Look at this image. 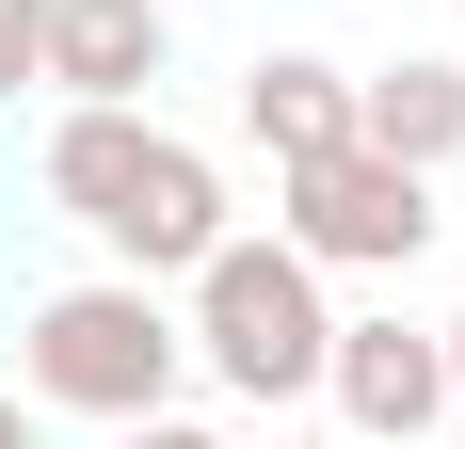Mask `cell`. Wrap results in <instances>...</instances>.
<instances>
[{
  "instance_id": "4",
  "label": "cell",
  "mask_w": 465,
  "mask_h": 449,
  "mask_svg": "<svg viewBox=\"0 0 465 449\" xmlns=\"http://www.w3.org/2000/svg\"><path fill=\"white\" fill-rule=\"evenodd\" d=\"M289 224L273 241H305L322 273H418L433 257V177H401L385 145H322V161H273Z\"/></svg>"
},
{
  "instance_id": "3",
  "label": "cell",
  "mask_w": 465,
  "mask_h": 449,
  "mask_svg": "<svg viewBox=\"0 0 465 449\" xmlns=\"http://www.w3.org/2000/svg\"><path fill=\"white\" fill-rule=\"evenodd\" d=\"M193 385V337H177V305L144 289V273H81V289H48L33 321H16V402H48V417H161Z\"/></svg>"
},
{
  "instance_id": "10",
  "label": "cell",
  "mask_w": 465,
  "mask_h": 449,
  "mask_svg": "<svg viewBox=\"0 0 465 449\" xmlns=\"http://www.w3.org/2000/svg\"><path fill=\"white\" fill-rule=\"evenodd\" d=\"M113 449H225V434H209V417H177V402H161V417H113Z\"/></svg>"
},
{
  "instance_id": "13",
  "label": "cell",
  "mask_w": 465,
  "mask_h": 449,
  "mask_svg": "<svg viewBox=\"0 0 465 449\" xmlns=\"http://www.w3.org/2000/svg\"><path fill=\"white\" fill-rule=\"evenodd\" d=\"M273 449H322V434H273Z\"/></svg>"
},
{
  "instance_id": "9",
  "label": "cell",
  "mask_w": 465,
  "mask_h": 449,
  "mask_svg": "<svg viewBox=\"0 0 465 449\" xmlns=\"http://www.w3.org/2000/svg\"><path fill=\"white\" fill-rule=\"evenodd\" d=\"M33 33H48V0H0V96H33Z\"/></svg>"
},
{
  "instance_id": "12",
  "label": "cell",
  "mask_w": 465,
  "mask_h": 449,
  "mask_svg": "<svg viewBox=\"0 0 465 449\" xmlns=\"http://www.w3.org/2000/svg\"><path fill=\"white\" fill-rule=\"evenodd\" d=\"M433 354H450V402H465V321H433Z\"/></svg>"
},
{
  "instance_id": "5",
  "label": "cell",
  "mask_w": 465,
  "mask_h": 449,
  "mask_svg": "<svg viewBox=\"0 0 465 449\" xmlns=\"http://www.w3.org/2000/svg\"><path fill=\"white\" fill-rule=\"evenodd\" d=\"M322 402L353 417L370 449H418L433 417H450V354H433L418 321H337L322 337Z\"/></svg>"
},
{
  "instance_id": "8",
  "label": "cell",
  "mask_w": 465,
  "mask_h": 449,
  "mask_svg": "<svg viewBox=\"0 0 465 449\" xmlns=\"http://www.w3.org/2000/svg\"><path fill=\"white\" fill-rule=\"evenodd\" d=\"M241 145H257V161H322V145H353V65H322V48H257V65H241Z\"/></svg>"
},
{
  "instance_id": "1",
  "label": "cell",
  "mask_w": 465,
  "mask_h": 449,
  "mask_svg": "<svg viewBox=\"0 0 465 449\" xmlns=\"http://www.w3.org/2000/svg\"><path fill=\"white\" fill-rule=\"evenodd\" d=\"M33 177H48V209L81 224L113 273H144V289H161V273H193L209 241H225V161H209V145H177L144 96H113V113H81V96H64V129H48Z\"/></svg>"
},
{
  "instance_id": "6",
  "label": "cell",
  "mask_w": 465,
  "mask_h": 449,
  "mask_svg": "<svg viewBox=\"0 0 465 449\" xmlns=\"http://www.w3.org/2000/svg\"><path fill=\"white\" fill-rule=\"evenodd\" d=\"M161 65H177V16L161 0H48V33H33V96H81V113L144 96Z\"/></svg>"
},
{
  "instance_id": "2",
  "label": "cell",
  "mask_w": 465,
  "mask_h": 449,
  "mask_svg": "<svg viewBox=\"0 0 465 449\" xmlns=\"http://www.w3.org/2000/svg\"><path fill=\"white\" fill-rule=\"evenodd\" d=\"M193 369H209V385H225V402H322V337H337V289H322V257H305V241H209V257H193Z\"/></svg>"
},
{
  "instance_id": "7",
  "label": "cell",
  "mask_w": 465,
  "mask_h": 449,
  "mask_svg": "<svg viewBox=\"0 0 465 449\" xmlns=\"http://www.w3.org/2000/svg\"><path fill=\"white\" fill-rule=\"evenodd\" d=\"M353 145H385L401 177H450L465 161V65H433V48L370 65V81H353Z\"/></svg>"
},
{
  "instance_id": "11",
  "label": "cell",
  "mask_w": 465,
  "mask_h": 449,
  "mask_svg": "<svg viewBox=\"0 0 465 449\" xmlns=\"http://www.w3.org/2000/svg\"><path fill=\"white\" fill-rule=\"evenodd\" d=\"M0 449H33V402H16V385H0Z\"/></svg>"
}]
</instances>
